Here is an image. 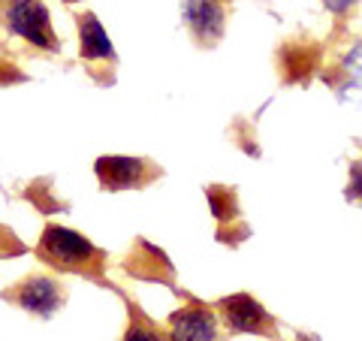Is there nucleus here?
Here are the masks:
<instances>
[{
  "label": "nucleus",
  "instance_id": "obj_1",
  "mask_svg": "<svg viewBox=\"0 0 362 341\" xmlns=\"http://www.w3.org/2000/svg\"><path fill=\"white\" fill-rule=\"evenodd\" d=\"M33 254H37V260L45 269L66 272V275H82L88 281L106 284L109 254L100 245L90 242L88 236L76 233L64 224H54V221L45 224Z\"/></svg>",
  "mask_w": 362,
  "mask_h": 341
},
{
  "label": "nucleus",
  "instance_id": "obj_2",
  "mask_svg": "<svg viewBox=\"0 0 362 341\" xmlns=\"http://www.w3.org/2000/svg\"><path fill=\"white\" fill-rule=\"evenodd\" d=\"M0 25L37 52L54 54L61 49V37L54 33L42 0H0Z\"/></svg>",
  "mask_w": 362,
  "mask_h": 341
},
{
  "label": "nucleus",
  "instance_id": "obj_3",
  "mask_svg": "<svg viewBox=\"0 0 362 341\" xmlns=\"http://www.w3.org/2000/svg\"><path fill=\"white\" fill-rule=\"evenodd\" d=\"M66 284L58 275H49V272H28L25 278H18L16 284L0 293V299L13 302L16 308L28 311L33 317H52L54 311L64 308L66 302Z\"/></svg>",
  "mask_w": 362,
  "mask_h": 341
},
{
  "label": "nucleus",
  "instance_id": "obj_4",
  "mask_svg": "<svg viewBox=\"0 0 362 341\" xmlns=\"http://www.w3.org/2000/svg\"><path fill=\"white\" fill-rule=\"evenodd\" d=\"M94 175L100 190L124 193V190H142L154 185L163 175V166L151 157H130V154H103L94 161Z\"/></svg>",
  "mask_w": 362,
  "mask_h": 341
},
{
  "label": "nucleus",
  "instance_id": "obj_5",
  "mask_svg": "<svg viewBox=\"0 0 362 341\" xmlns=\"http://www.w3.org/2000/svg\"><path fill=\"white\" fill-rule=\"evenodd\" d=\"M218 311V320L235 335H259V338H278V323L251 293H230L211 305Z\"/></svg>",
  "mask_w": 362,
  "mask_h": 341
},
{
  "label": "nucleus",
  "instance_id": "obj_6",
  "mask_svg": "<svg viewBox=\"0 0 362 341\" xmlns=\"http://www.w3.org/2000/svg\"><path fill=\"white\" fill-rule=\"evenodd\" d=\"M76 30H78V58H82V64L88 67L97 82H112L118 54L103 28V21L90 13V9H85V13H76Z\"/></svg>",
  "mask_w": 362,
  "mask_h": 341
},
{
  "label": "nucleus",
  "instance_id": "obj_7",
  "mask_svg": "<svg viewBox=\"0 0 362 341\" xmlns=\"http://www.w3.org/2000/svg\"><path fill=\"white\" fill-rule=\"evenodd\" d=\"M218 311L199 299H187L178 311L169 314V341H218Z\"/></svg>",
  "mask_w": 362,
  "mask_h": 341
},
{
  "label": "nucleus",
  "instance_id": "obj_8",
  "mask_svg": "<svg viewBox=\"0 0 362 341\" xmlns=\"http://www.w3.org/2000/svg\"><path fill=\"white\" fill-rule=\"evenodd\" d=\"M185 21L199 49H214L226 30L223 0H185Z\"/></svg>",
  "mask_w": 362,
  "mask_h": 341
},
{
  "label": "nucleus",
  "instance_id": "obj_9",
  "mask_svg": "<svg viewBox=\"0 0 362 341\" xmlns=\"http://www.w3.org/2000/svg\"><path fill=\"white\" fill-rule=\"evenodd\" d=\"M320 45L308 37H293L281 42L278 49V73L284 79V85H305L320 67Z\"/></svg>",
  "mask_w": 362,
  "mask_h": 341
},
{
  "label": "nucleus",
  "instance_id": "obj_10",
  "mask_svg": "<svg viewBox=\"0 0 362 341\" xmlns=\"http://www.w3.org/2000/svg\"><path fill=\"white\" fill-rule=\"evenodd\" d=\"M124 269L130 272V275L142 278V281H163V284H173L175 272L173 266H169V260L157 251L154 245H148L145 238H139V242L133 245V251L127 254V260H124Z\"/></svg>",
  "mask_w": 362,
  "mask_h": 341
},
{
  "label": "nucleus",
  "instance_id": "obj_11",
  "mask_svg": "<svg viewBox=\"0 0 362 341\" xmlns=\"http://www.w3.org/2000/svg\"><path fill=\"white\" fill-rule=\"evenodd\" d=\"M124 305H127V326H124L121 341H169L166 326L154 323L136 302L124 299Z\"/></svg>",
  "mask_w": 362,
  "mask_h": 341
},
{
  "label": "nucleus",
  "instance_id": "obj_12",
  "mask_svg": "<svg viewBox=\"0 0 362 341\" xmlns=\"http://www.w3.org/2000/svg\"><path fill=\"white\" fill-rule=\"evenodd\" d=\"M206 200H209V209L214 214L218 226H230V224H239V193L235 187H226V185H209L206 187Z\"/></svg>",
  "mask_w": 362,
  "mask_h": 341
},
{
  "label": "nucleus",
  "instance_id": "obj_13",
  "mask_svg": "<svg viewBox=\"0 0 362 341\" xmlns=\"http://www.w3.org/2000/svg\"><path fill=\"white\" fill-rule=\"evenodd\" d=\"M25 200L30 206H37V212L42 214H58V212H66V202L54 193V181L52 178H37L30 181L25 187Z\"/></svg>",
  "mask_w": 362,
  "mask_h": 341
},
{
  "label": "nucleus",
  "instance_id": "obj_14",
  "mask_svg": "<svg viewBox=\"0 0 362 341\" xmlns=\"http://www.w3.org/2000/svg\"><path fill=\"white\" fill-rule=\"evenodd\" d=\"M21 82H28V73L21 70V67L9 58L6 52H0V88H6V85H21Z\"/></svg>",
  "mask_w": 362,
  "mask_h": 341
},
{
  "label": "nucleus",
  "instance_id": "obj_15",
  "mask_svg": "<svg viewBox=\"0 0 362 341\" xmlns=\"http://www.w3.org/2000/svg\"><path fill=\"white\" fill-rule=\"evenodd\" d=\"M25 251H28V248L21 245V238L9 230V226L0 224V260H4V257H21Z\"/></svg>",
  "mask_w": 362,
  "mask_h": 341
},
{
  "label": "nucleus",
  "instance_id": "obj_16",
  "mask_svg": "<svg viewBox=\"0 0 362 341\" xmlns=\"http://www.w3.org/2000/svg\"><path fill=\"white\" fill-rule=\"evenodd\" d=\"M347 200H362V157L350 163L347 169Z\"/></svg>",
  "mask_w": 362,
  "mask_h": 341
},
{
  "label": "nucleus",
  "instance_id": "obj_17",
  "mask_svg": "<svg viewBox=\"0 0 362 341\" xmlns=\"http://www.w3.org/2000/svg\"><path fill=\"white\" fill-rule=\"evenodd\" d=\"M356 4H362V0H323V6L329 9L332 16H347Z\"/></svg>",
  "mask_w": 362,
  "mask_h": 341
},
{
  "label": "nucleus",
  "instance_id": "obj_18",
  "mask_svg": "<svg viewBox=\"0 0 362 341\" xmlns=\"http://www.w3.org/2000/svg\"><path fill=\"white\" fill-rule=\"evenodd\" d=\"M61 4H66V6H73V4H82V0H61Z\"/></svg>",
  "mask_w": 362,
  "mask_h": 341
},
{
  "label": "nucleus",
  "instance_id": "obj_19",
  "mask_svg": "<svg viewBox=\"0 0 362 341\" xmlns=\"http://www.w3.org/2000/svg\"><path fill=\"white\" fill-rule=\"evenodd\" d=\"M223 4H233V0H223Z\"/></svg>",
  "mask_w": 362,
  "mask_h": 341
}]
</instances>
